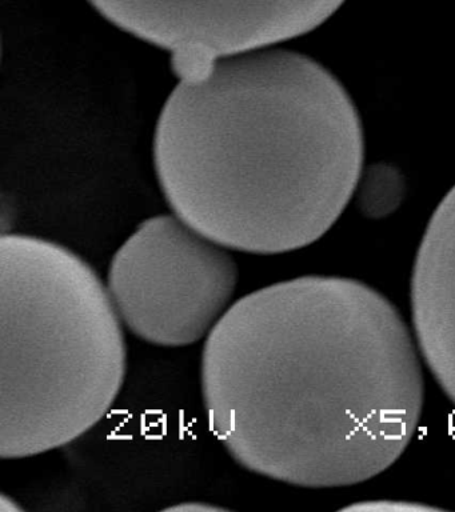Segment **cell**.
I'll list each match as a JSON object with an SVG mask.
<instances>
[{"instance_id":"cell-10","label":"cell","mask_w":455,"mask_h":512,"mask_svg":"<svg viewBox=\"0 0 455 512\" xmlns=\"http://www.w3.org/2000/svg\"><path fill=\"white\" fill-rule=\"evenodd\" d=\"M11 499L7 498L6 495H3L2 498H0V510L5 512H18L22 510V507L17 506L15 503H10Z\"/></svg>"},{"instance_id":"cell-4","label":"cell","mask_w":455,"mask_h":512,"mask_svg":"<svg viewBox=\"0 0 455 512\" xmlns=\"http://www.w3.org/2000/svg\"><path fill=\"white\" fill-rule=\"evenodd\" d=\"M230 251L174 214L139 224L106 280L123 326L157 347L205 342L235 302L239 270Z\"/></svg>"},{"instance_id":"cell-5","label":"cell","mask_w":455,"mask_h":512,"mask_svg":"<svg viewBox=\"0 0 455 512\" xmlns=\"http://www.w3.org/2000/svg\"><path fill=\"white\" fill-rule=\"evenodd\" d=\"M114 26L173 55V64L273 47L325 23L346 0H87Z\"/></svg>"},{"instance_id":"cell-8","label":"cell","mask_w":455,"mask_h":512,"mask_svg":"<svg viewBox=\"0 0 455 512\" xmlns=\"http://www.w3.org/2000/svg\"><path fill=\"white\" fill-rule=\"evenodd\" d=\"M342 511H363V512H429L441 511V508L427 506L418 502H407V500H363L346 506Z\"/></svg>"},{"instance_id":"cell-3","label":"cell","mask_w":455,"mask_h":512,"mask_svg":"<svg viewBox=\"0 0 455 512\" xmlns=\"http://www.w3.org/2000/svg\"><path fill=\"white\" fill-rule=\"evenodd\" d=\"M125 326L94 268L38 236L0 239V458L77 443L125 386Z\"/></svg>"},{"instance_id":"cell-9","label":"cell","mask_w":455,"mask_h":512,"mask_svg":"<svg viewBox=\"0 0 455 512\" xmlns=\"http://www.w3.org/2000/svg\"><path fill=\"white\" fill-rule=\"evenodd\" d=\"M227 508L219 507L217 504L209 502H199V500H186V502H178L173 506L165 508V511H178V512H222Z\"/></svg>"},{"instance_id":"cell-2","label":"cell","mask_w":455,"mask_h":512,"mask_svg":"<svg viewBox=\"0 0 455 512\" xmlns=\"http://www.w3.org/2000/svg\"><path fill=\"white\" fill-rule=\"evenodd\" d=\"M154 163L175 216L231 251L279 255L325 236L353 199L365 142L322 64L265 47L179 76Z\"/></svg>"},{"instance_id":"cell-7","label":"cell","mask_w":455,"mask_h":512,"mask_svg":"<svg viewBox=\"0 0 455 512\" xmlns=\"http://www.w3.org/2000/svg\"><path fill=\"white\" fill-rule=\"evenodd\" d=\"M357 192L363 214L381 219L397 210L405 194V183L397 170L375 166L366 178L361 176L355 194Z\"/></svg>"},{"instance_id":"cell-6","label":"cell","mask_w":455,"mask_h":512,"mask_svg":"<svg viewBox=\"0 0 455 512\" xmlns=\"http://www.w3.org/2000/svg\"><path fill=\"white\" fill-rule=\"evenodd\" d=\"M410 306L423 363L455 406V186L423 232L411 272Z\"/></svg>"},{"instance_id":"cell-1","label":"cell","mask_w":455,"mask_h":512,"mask_svg":"<svg viewBox=\"0 0 455 512\" xmlns=\"http://www.w3.org/2000/svg\"><path fill=\"white\" fill-rule=\"evenodd\" d=\"M422 362L414 332L381 292L299 276L235 300L207 336L203 411L243 470L295 487L355 486L413 442Z\"/></svg>"}]
</instances>
